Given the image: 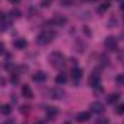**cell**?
Instances as JSON below:
<instances>
[{
    "mask_svg": "<svg viewBox=\"0 0 124 124\" xmlns=\"http://www.w3.org/2000/svg\"><path fill=\"white\" fill-rule=\"evenodd\" d=\"M55 36H56V33L54 31H45V32H42V33L38 35L36 42H38L39 45H48V43H51V42L54 40Z\"/></svg>",
    "mask_w": 124,
    "mask_h": 124,
    "instance_id": "cell-1",
    "label": "cell"
},
{
    "mask_svg": "<svg viewBox=\"0 0 124 124\" xmlns=\"http://www.w3.org/2000/svg\"><path fill=\"white\" fill-rule=\"evenodd\" d=\"M49 63H51L54 68L59 69V68H62V66L65 65V56L62 55L61 52H54V54L49 55Z\"/></svg>",
    "mask_w": 124,
    "mask_h": 124,
    "instance_id": "cell-2",
    "label": "cell"
},
{
    "mask_svg": "<svg viewBox=\"0 0 124 124\" xmlns=\"http://www.w3.org/2000/svg\"><path fill=\"white\" fill-rule=\"evenodd\" d=\"M100 81H101V75H100V72H97V71H94L93 74L90 75V78H88V85L90 87H97V85H100Z\"/></svg>",
    "mask_w": 124,
    "mask_h": 124,
    "instance_id": "cell-3",
    "label": "cell"
},
{
    "mask_svg": "<svg viewBox=\"0 0 124 124\" xmlns=\"http://www.w3.org/2000/svg\"><path fill=\"white\" fill-rule=\"evenodd\" d=\"M104 45L108 51H116L117 49V39L113 38V36H108L105 40H104Z\"/></svg>",
    "mask_w": 124,
    "mask_h": 124,
    "instance_id": "cell-4",
    "label": "cell"
},
{
    "mask_svg": "<svg viewBox=\"0 0 124 124\" xmlns=\"http://www.w3.org/2000/svg\"><path fill=\"white\" fill-rule=\"evenodd\" d=\"M90 108H91V113H94V114H102L104 113V105L100 102V101H95V102H93L91 105H90Z\"/></svg>",
    "mask_w": 124,
    "mask_h": 124,
    "instance_id": "cell-5",
    "label": "cell"
},
{
    "mask_svg": "<svg viewBox=\"0 0 124 124\" xmlns=\"http://www.w3.org/2000/svg\"><path fill=\"white\" fill-rule=\"evenodd\" d=\"M33 81L35 82H38V84H42V82H45L46 81V74L43 72V71H38V72H35L33 74Z\"/></svg>",
    "mask_w": 124,
    "mask_h": 124,
    "instance_id": "cell-6",
    "label": "cell"
},
{
    "mask_svg": "<svg viewBox=\"0 0 124 124\" xmlns=\"http://www.w3.org/2000/svg\"><path fill=\"white\" fill-rule=\"evenodd\" d=\"M10 26H12V19L9 16H1V19H0V28H1V31H6Z\"/></svg>",
    "mask_w": 124,
    "mask_h": 124,
    "instance_id": "cell-7",
    "label": "cell"
},
{
    "mask_svg": "<svg viewBox=\"0 0 124 124\" xmlns=\"http://www.w3.org/2000/svg\"><path fill=\"white\" fill-rule=\"evenodd\" d=\"M90 118H91V114H90L88 111H81V113L77 114V121H78V123H85V121H88Z\"/></svg>",
    "mask_w": 124,
    "mask_h": 124,
    "instance_id": "cell-8",
    "label": "cell"
},
{
    "mask_svg": "<svg viewBox=\"0 0 124 124\" xmlns=\"http://www.w3.org/2000/svg\"><path fill=\"white\" fill-rule=\"evenodd\" d=\"M22 95H23L25 98H28V100L33 98V91H32V88L29 85H23V87H22Z\"/></svg>",
    "mask_w": 124,
    "mask_h": 124,
    "instance_id": "cell-9",
    "label": "cell"
},
{
    "mask_svg": "<svg viewBox=\"0 0 124 124\" xmlns=\"http://www.w3.org/2000/svg\"><path fill=\"white\" fill-rule=\"evenodd\" d=\"M81 78H82V71H81L79 68H74V69H72V81L78 82Z\"/></svg>",
    "mask_w": 124,
    "mask_h": 124,
    "instance_id": "cell-10",
    "label": "cell"
},
{
    "mask_svg": "<svg viewBox=\"0 0 124 124\" xmlns=\"http://www.w3.org/2000/svg\"><path fill=\"white\" fill-rule=\"evenodd\" d=\"M66 23V19L62 17V16H55L52 20H51V25H58V26H62Z\"/></svg>",
    "mask_w": 124,
    "mask_h": 124,
    "instance_id": "cell-11",
    "label": "cell"
},
{
    "mask_svg": "<svg viewBox=\"0 0 124 124\" xmlns=\"http://www.w3.org/2000/svg\"><path fill=\"white\" fill-rule=\"evenodd\" d=\"M13 46L17 48V49H25V48H26V40L22 39V38H19V39H16V40L13 42Z\"/></svg>",
    "mask_w": 124,
    "mask_h": 124,
    "instance_id": "cell-12",
    "label": "cell"
},
{
    "mask_svg": "<svg viewBox=\"0 0 124 124\" xmlns=\"http://www.w3.org/2000/svg\"><path fill=\"white\" fill-rule=\"evenodd\" d=\"M118 100H120V95H118V94H111V95H108V97H107L108 104H116Z\"/></svg>",
    "mask_w": 124,
    "mask_h": 124,
    "instance_id": "cell-13",
    "label": "cell"
},
{
    "mask_svg": "<svg viewBox=\"0 0 124 124\" xmlns=\"http://www.w3.org/2000/svg\"><path fill=\"white\" fill-rule=\"evenodd\" d=\"M0 113H1L3 116H9V114L12 113V107H10L9 104H6V105H1V107H0Z\"/></svg>",
    "mask_w": 124,
    "mask_h": 124,
    "instance_id": "cell-14",
    "label": "cell"
},
{
    "mask_svg": "<svg viewBox=\"0 0 124 124\" xmlns=\"http://www.w3.org/2000/svg\"><path fill=\"white\" fill-rule=\"evenodd\" d=\"M55 81H56V84H58V85L65 84V82H66V75H65V74H58V75H56V78H55Z\"/></svg>",
    "mask_w": 124,
    "mask_h": 124,
    "instance_id": "cell-15",
    "label": "cell"
},
{
    "mask_svg": "<svg viewBox=\"0 0 124 124\" xmlns=\"http://www.w3.org/2000/svg\"><path fill=\"white\" fill-rule=\"evenodd\" d=\"M108 9H110V3H108V1L101 3V4L98 6V12H100V13H104V12H105V10H108Z\"/></svg>",
    "mask_w": 124,
    "mask_h": 124,
    "instance_id": "cell-16",
    "label": "cell"
},
{
    "mask_svg": "<svg viewBox=\"0 0 124 124\" xmlns=\"http://www.w3.org/2000/svg\"><path fill=\"white\" fill-rule=\"evenodd\" d=\"M63 91L61 90H52L51 91V95H52V98H62V95H63Z\"/></svg>",
    "mask_w": 124,
    "mask_h": 124,
    "instance_id": "cell-17",
    "label": "cell"
},
{
    "mask_svg": "<svg viewBox=\"0 0 124 124\" xmlns=\"http://www.w3.org/2000/svg\"><path fill=\"white\" fill-rule=\"evenodd\" d=\"M20 10H17V9H13V10H10V17H13V19H17V17H20Z\"/></svg>",
    "mask_w": 124,
    "mask_h": 124,
    "instance_id": "cell-18",
    "label": "cell"
},
{
    "mask_svg": "<svg viewBox=\"0 0 124 124\" xmlns=\"http://www.w3.org/2000/svg\"><path fill=\"white\" fill-rule=\"evenodd\" d=\"M116 114H124V102L123 104H120V105H117V108H116Z\"/></svg>",
    "mask_w": 124,
    "mask_h": 124,
    "instance_id": "cell-19",
    "label": "cell"
},
{
    "mask_svg": "<svg viewBox=\"0 0 124 124\" xmlns=\"http://www.w3.org/2000/svg\"><path fill=\"white\" fill-rule=\"evenodd\" d=\"M56 113H58V110H56L55 107H51V108H48V116L54 117V116H56Z\"/></svg>",
    "mask_w": 124,
    "mask_h": 124,
    "instance_id": "cell-20",
    "label": "cell"
},
{
    "mask_svg": "<svg viewBox=\"0 0 124 124\" xmlns=\"http://www.w3.org/2000/svg\"><path fill=\"white\" fill-rule=\"evenodd\" d=\"M116 81H117V84L123 85V84H124V75H118V77L116 78Z\"/></svg>",
    "mask_w": 124,
    "mask_h": 124,
    "instance_id": "cell-21",
    "label": "cell"
},
{
    "mask_svg": "<svg viewBox=\"0 0 124 124\" xmlns=\"http://www.w3.org/2000/svg\"><path fill=\"white\" fill-rule=\"evenodd\" d=\"M51 3H52V0H42V6L43 7H49Z\"/></svg>",
    "mask_w": 124,
    "mask_h": 124,
    "instance_id": "cell-22",
    "label": "cell"
},
{
    "mask_svg": "<svg viewBox=\"0 0 124 124\" xmlns=\"http://www.w3.org/2000/svg\"><path fill=\"white\" fill-rule=\"evenodd\" d=\"M62 6H71L72 4V0H61Z\"/></svg>",
    "mask_w": 124,
    "mask_h": 124,
    "instance_id": "cell-23",
    "label": "cell"
},
{
    "mask_svg": "<svg viewBox=\"0 0 124 124\" xmlns=\"http://www.w3.org/2000/svg\"><path fill=\"white\" fill-rule=\"evenodd\" d=\"M12 82L13 84H17L19 82V77L17 75H12Z\"/></svg>",
    "mask_w": 124,
    "mask_h": 124,
    "instance_id": "cell-24",
    "label": "cell"
},
{
    "mask_svg": "<svg viewBox=\"0 0 124 124\" xmlns=\"http://www.w3.org/2000/svg\"><path fill=\"white\" fill-rule=\"evenodd\" d=\"M97 124H108V120H107V118H100V120L97 121Z\"/></svg>",
    "mask_w": 124,
    "mask_h": 124,
    "instance_id": "cell-25",
    "label": "cell"
},
{
    "mask_svg": "<svg viewBox=\"0 0 124 124\" xmlns=\"http://www.w3.org/2000/svg\"><path fill=\"white\" fill-rule=\"evenodd\" d=\"M29 108H31L29 105H23L22 107V113H29Z\"/></svg>",
    "mask_w": 124,
    "mask_h": 124,
    "instance_id": "cell-26",
    "label": "cell"
},
{
    "mask_svg": "<svg viewBox=\"0 0 124 124\" xmlns=\"http://www.w3.org/2000/svg\"><path fill=\"white\" fill-rule=\"evenodd\" d=\"M4 51H6V48H4V45L0 42V55H1V54H4Z\"/></svg>",
    "mask_w": 124,
    "mask_h": 124,
    "instance_id": "cell-27",
    "label": "cell"
},
{
    "mask_svg": "<svg viewBox=\"0 0 124 124\" xmlns=\"http://www.w3.org/2000/svg\"><path fill=\"white\" fill-rule=\"evenodd\" d=\"M9 1H10V3H13V4H16V3H19L20 0H9Z\"/></svg>",
    "mask_w": 124,
    "mask_h": 124,
    "instance_id": "cell-28",
    "label": "cell"
},
{
    "mask_svg": "<svg viewBox=\"0 0 124 124\" xmlns=\"http://www.w3.org/2000/svg\"><path fill=\"white\" fill-rule=\"evenodd\" d=\"M121 10H124V3L121 4Z\"/></svg>",
    "mask_w": 124,
    "mask_h": 124,
    "instance_id": "cell-29",
    "label": "cell"
},
{
    "mask_svg": "<svg viewBox=\"0 0 124 124\" xmlns=\"http://www.w3.org/2000/svg\"><path fill=\"white\" fill-rule=\"evenodd\" d=\"M35 124H43V123H40V121H38V123H35Z\"/></svg>",
    "mask_w": 124,
    "mask_h": 124,
    "instance_id": "cell-30",
    "label": "cell"
},
{
    "mask_svg": "<svg viewBox=\"0 0 124 124\" xmlns=\"http://www.w3.org/2000/svg\"><path fill=\"white\" fill-rule=\"evenodd\" d=\"M65 124H71V123H65Z\"/></svg>",
    "mask_w": 124,
    "mask_h": 124,
    "instance_id": "cell-31",
    "label": "cell"
}]
</instances>
